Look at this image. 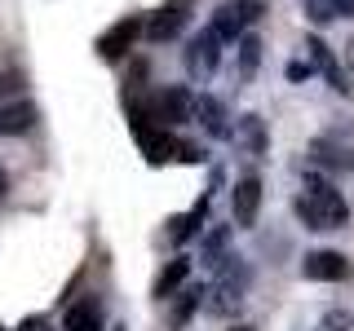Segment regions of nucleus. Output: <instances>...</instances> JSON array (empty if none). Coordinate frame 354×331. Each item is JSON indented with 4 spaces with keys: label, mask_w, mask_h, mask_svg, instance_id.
<instances>
[{
    "label": "nucleus",
    "mask_w": 354,
    "mask_h": 331,
    "mask_svg": "<svg viewBox=\"0 0 354 331\" xmlns=\"http://www.w3.org/2000/svg\"><path fill=\"white\" fill-rule=\"evenodd\" d=\"M217 36H213V31H199V36L191 40V44H186V71H191V80H199V84H204V80H213V71H217Z\"/></svg>",
    "instance_id": "5"
},
{
    "label": "nucleus",
    "mask_w": 354,
    "mask_h": 331,
    "mask_svg": "<svg viewBox=\"0 0 354 331\" xmlns=\"http://www.w3.org/2000/svg\"><path fill=\"white\" fill-rule=\"evenodd\" d=\"M257 208H261V181L257 177H243L235 181V194H230V212H235V225H257Z\"/></svg>",
    "instance_id": "9"
},
{
    "label": "nucleus",
    "mask_w": 354,
    "mask_h": 331,
    "mask_svg": "<svg viewBox=\"0 0 354 331\" xmlns=\"http://www.w3.org/2000/svg\"><path fill=\"white\" fill-rule=\"evenodd\" d=\"M111 331H129V327H111Z\"/></svg>",
    "instance_id": "31"
},
{
    "label": "nucleus",
    "mask_w": 354,
    "mask_h": 331,
    "mask_svg": "<svg viewBox=\"0 0 354 331\" xmlns=\"http://www.w3.org/2000/svg\"><path fill=\"white\" fill-rule=\"evenodd\" d=\"M40 119V110L31 102H14V106H0V137H18V132H27L31 124Z\"/></svg>",
    "instance_id": "12"
},
{
    "label": "nucleus",
    "mask_w": 354,
    "mask_h": 331,
    "mask_svg": "<svg viewBox=\"0 0 354 331\" xmlns=\"http://www.w3.org/2000/svg\"><path fill=\"white\" fill-rule=\"evenodd\" d=\"M306 62L315 66V71H324V80L337 88V93H350V80H346V71H341V62L332 58V49L319 36H310L306 40Z\"/></svg>",
    "instance_id": "8"
},
{
    "label": "nucleus",
    "mask_w": 354,
    "mask_h": 331,
    "mask_svg": "<svg viewBox=\"0 0 354 331\" xmlns=\"http://www.w3.org/2000/svg\"><path fill=\"white\" fill-rule=\"evenodd\" d=\"M261 9H266L261 0H221L217 14H213V22H208V31H213L221 44H226V40H239L243 27L261 18Z\"/></svg>",
    "instance_id": "3"
},
{
    "label": "nucleus",
    "mask_w": 354,
    "mask_h": 331,
    "mask_svg": "<svg viewBox=\"0 0 354 331\" xmlns=\"http://www.w3.org/2000/svg\"><path fill=\"white\" fill-rule=\"evenodd\" d=\"M18 331H53V327H49V318H40V314H36V318H22V327H18Z\"/></svg>",
    "instance_id": "24"
},
{
    "label": "nucleus",
    "mask_w": 354,
    "mask_h": 331,
    "mask_svg": "<svg viewBox=\"0 0 354 331\" xmlns=\"http://www.w3.org/2000/svg\"><path fill=\"white\" fill-rule=\"evenodd\" d=\"M62 331H102V314L93 301H75L62 318Z\"/></svg>",
    "instance_id": "15"
},
{
    "label": "nucleus",
    "mask_w": 354,
    "mask_h": 331,
    "mask_svg": "<svg viewBox=\"0 0 354 331\" xmlns=\"http://www.w3.org/2000/svg\"><path fill=\"white\" fill-rule=\"evenodd\" d=\"M239 132H243V141H248V154H266V128H261L257 115H243Z\"/></svg>",
    "instance_id": "20"
},
{
    "label": "nucleus",
    "mask_w": 354,
    "mask_h": 331,
    "mask_svg": "<svg viewBox=\"0 0 354 331\" xmlns=\"http://www.w3.org/2000/svg\"><path fill=\"white\" fill-rule=\"evenodd\" d=\"M301 274L306 279H315V283H341V279H350V261L341 257V252H310V257L301 261Z\"/></svg>",
    "instance_id": "7"
},
{
    "label": "nucleus",
    "mask_w": 354,
    "mask_h": 331,
    "mask_svg": "<svg viewBox=\"0 0 354 331\" xmlns=\"http://www.w3.org/2000/svg\"><path fill=\"white\" fill-rule=\"evenodd\" d=\"M204 217H208V194L199 199V203H195V208H191L186 217H173V221H169V225H173V230H169V239H173V243H186L191 234H199V225H204Z\"/></svg>",
    "instance_id": "16"
},
{
    "label": "nucleus",
    "mask_w": 354,
    "mask_h": 331,
    "mask_svg": "<svg viewBox=\"0 0 354 331\" xmlns=\"http://www.w3.org/2000/svg\"><path fill=\"white\" fill-rule=\"evenodd\" d=\"M230 331H252V327H230Z\"/></svg>",
    "instance_id": "30"
},
{
    "label": "nucleus",
    "mask_w": 354,
    "mask_h": 331,
    "mask_svg": "<svg viewBox=\"0 0 354 331\" xmlns=\"http://www.w3.org/2000/svg\"><path fill=\"white\" fill-rule=\"evenodd\" d=\"M186 18H191V0H169V5H160L147 18V36L151 40H173L177 31L186 27Z\"/></svg>",
    "instance_id": "6"
},
{
    "label": "nucleus",
    "mask_w": 354,
    "mask_h": 331,
    "mask_svg": "<svg viewBox=\"0 0 354 331\" xmlns=\"http://www.w3.org/2000/svg\"><path fill=\"white\" fill-rule=\"evenodd\" d=\"M350 66H354V40H350Z\"/></svg>",
    "instance_id": "29"
},
{
    "label": "nucleus",
    "mask_w": 354,
    "mask_h": 331,
    "mask_svg": "<svg viewBox=\"0 0 354 331\" xmlns=\"http://www.w3.org/2000/svg\"><path fill=\"white\" fill-rule=\"evenodd\" d=\"M138 31H142V22H138V18H120L111 31H102V36H97V53H102L106 62L124 58V53H129V44L138 40Z\"/></svg>",
    "instance_id": "10"
},
{
    "label": "nucleus",
    "mask_w": 354,
    "mask_h": 331,
    "mask_svg": "<svg viewBox=\"0 0 354 331\" xmlns=\"http://www.w3.org/2000/svg\"><path fill=\"white\" fill-rule=\"evenodd\" d=\"M306 18L315 22V27H324V22H332L337 14H332V5H328V0H306Z\"/></svg>",
    "instance_id": "22"
},
{
    "label": "nucleus",
    "mask_w": 354,
    "mask_h": 331,
    "mask_svg": "<svg viewBox=\"0 0 354 331\" xmlns=\"http://www.w3.org/2000/svg\"><path fill=\"white\" fill-rule=\"evenodd\" d=\"M217 301H208V309L213 314H230V309H239V287H235V274H226V279L217 283Z\"/></svg>",
    "instance_id": "19"
},
{
    "label": "nucleus",
    "mask_w": 354,
    "mask_h": 331,
    "mask_svg": "<svg viewBox=\"0 0 354 331\" xmlns=\"http://www.w3.org/2000/svg\"><path fill=\"white\" fill-rule=\"evenodd\" d=\"M319 331H350V314H328Z\"/></svg>",
    "instance_id": "23"
},
{
    "label": "nucleus",
    "mask_w": 354,
    "mask_h": 331,
    "mask_svg": "<svg viewBox=\"0 0 354 331\" xmlns=\"http://www.w3.org/2000/svg\"><path fill=\"white\" fill-rule=\"evenodd\" d=\"M199 301H204V287H182V292H177V301H173V309H169V327L173 331H182L186 323H191V314L199 309Z\"/></svg>",
    "instance_id": "14"
},
{
    "label": "nucleus",
    "mask_w": 354,
    "mask_h": 331,
    "mask_svg": "<svg viewBox=\"0 0 354 331\" xmlns=\"http://www.w3.org/2000/svg\"><path fill=\"white\" fill-rule=\"evenodd\" d=\"M129 124H133V137H138V150L147 154V163H169V159H177V141H173L169 128L151 124V119H129Z\"/></svg>",
    "instance_id": "4"
},
{
    "label": "nucleus",
    "mask_w": 354,
    "mask_h": 331,
    "mask_svg": "<svg viewBox=\"0 0 354 331\" xmlns=\"http://www.w3.org/2000/svg\"><path fill=\"white\" fill-rule=\"evenodd\" d=\"M0 331H5V327H0Z\"/></svg>",
    "instance_id": "32"
},
{
    "label": "nucleus",
    "mask_w": 354,
    "mask_h": 331,
    "mask_svg": "<svg viewBox=\"0 0 354 331\" xmlns=\"http://www.w3.org/2000/svg\"><path fill=\"white\" fill-rule=\"evenodd\" d=\"M195 124H204L208 137H230L226 106H221L217 97H208V93H199V97H195Z\"/></svg>",
    "instance_id": "11"
},
{
    "label": "nucleus",
    "mask_w": 354,
    "mask_h": 331,
    "mask_svg": "<svg viewBox=\"0 0 354 331\" xmlns=\"http://www.w3.org/2000/svg\"><path fill=\"white\" fill-rule=\"evenodd\" d=\"M186 279H191V257H173L169 265H164V274L155 279V296H160V301H169V296H173Z\"/></svg>",
    "instance_id": "13"
},
{
    "label": "nucleus",
    "mask_w": 354,
    "mask_h": 331,
    "mask_svg": "<svg viewBox=\"0 0 354 331\" xmlns=\"http://www.w3.org/2000/svg\"><path fill=\"white\" fill-rule=\"evenodd\" d=\"M5 190H9V172L0 168V199H5Z\"/></svg>",
    "instance_id": "28"
},
{
    "label": "nucleus",
    "mask_w": 354,
    "mask_h": 331,
    "mask_svg": "<svg viewBox=\"0 0 354 331\" xmlns=\"http://www.w3.org/2000/svg\"><path fill=\"white\" fill-rule=\"evenodd\" d=\"M221 252H226V230H213V234L204 239V261H208V265L230 261V257H221Z\"/></svg>",
    "instance_id": "21"
},
{
    "label": "nucleus",
    "mask_w": 354,
    "mask_h": 331,
    "mask_svg": "<svg viewBox=\"0 0 354 331\" xmlns=\"http://www.w3.org/2000/svg\"><path fill=\"white\" fill-rule=\"evenodd\" d=\"M14 88H18V75H5V71H0V97L14 93Z\"/></svg>",
    "instance_id": "27"
},
{
    "label": "nucleus",
    "mask_w": 354,
    "mask_h": 331,
    "mask_svg": "<svg viewBox=\"0 0 354 331\" xmlns=\"http://www.w3.org/2000/svg\"><path fill=\"white\" fill-rule=\"evenodd\" d=\"M235 49H239V80H252V71H257V62H261V40L243 31L235 40Z\"/></svg>",
    "instance_id": "18"
},
{
    "label": "nucleus",
    "mask_w": 354,
    "mask_h": 331,
    "mask_svg": "<svg viewBox=\"0 0 354 331\" xmlns=\"http://www.w3.org/2000/svg\"><path fill=\"white\" fill-rule=\"evenodd\" d=\"M310 71H315V66H310V62H292V66H288V80H306Z\"/></svg>",
    "instance_id": "25"
},
{
    "label": "nucleus",
    "mask_w": 354,
    "mask_h": 331,
    "mask_svg": "<svg viewBox=\"0 0 354 331\" xmlns=\"http://www.w3.org/2000/svg\"><path fill=\"white\" fill-rule=\"evenodd\" d=\"M328 5H332V14H337V18H350L354 14V0H328Z\"/></svg>",
    "instance_id": "26"
},
{
    "label": "nucleus",
    "mask_w": 354,
    "mask_h": 331,
    "mask_svg": "<svg viewBox=\"0 0 354 331\" xmlns=\"http://www.w3.org/2000/svg\"><path fill=\"white\" fill-rule=\"evenodd\" d=\"M129 119H151V124H160V128L191 124L195 119V93L191 88H155V93L129 102Z\"/></svg>",
    "instance_id": "2"
},
{
    "label": "nucleus",
    "mask_w": 354,
    "mask_h": 331,
    "mask_svg": "<svg viewBox=\"0 0 354 331\" xmlns=\"http://www.w3.org/2000/svg\"><path fill=\"white\" fill-rule=\"evenodd\" d=\"M297 212H301V221L310 230H341L350 221V208H346V199H341V190L332 181H324V177H306Z\"/></svg>",
    "instance_id": "1"
},
{
    "label": "nucleus",
    "mask_w": 354,
    "mask_h": 331,
    "mask_svg": "<svg viewBox=\"0 0 354 331\" xmlns=\"http://www.w3.org/2000/svg\"><path fill=\"white\" fill-rule=\"evenodd\" d=\"M310 154H315V163L319 168H350V150H346V141H328V137H319L315 146H310Z\"/></svg>",
    "instance_id": "17"
}]
</instances>
